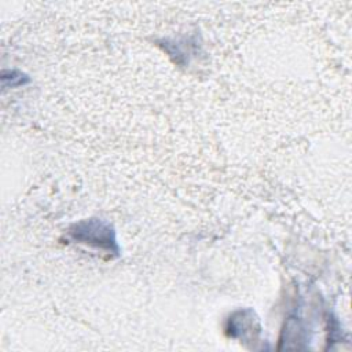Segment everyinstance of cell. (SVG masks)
Returning a JSON list of instances; mask_svg holds the SVG:
<instances>
[{
    "mask_svg": "<svg viewBox=\"0 0 352 352\" xmlns=\"http://www.w3.org/2000/svg\"><path fill=\"white\" fill-rule=\"evenodd\" d=\"M76 238L82 239L87 243H96V245L106 243L107 246H110L111 243H114L113 239L110 241V230L98 221H89V223H82L77 226Z\"/></svg>",
    "mask_w": 352,
    "mask_h": 352,
    "instance_id": "1",
    "label": "cell"
}]
</instances>
